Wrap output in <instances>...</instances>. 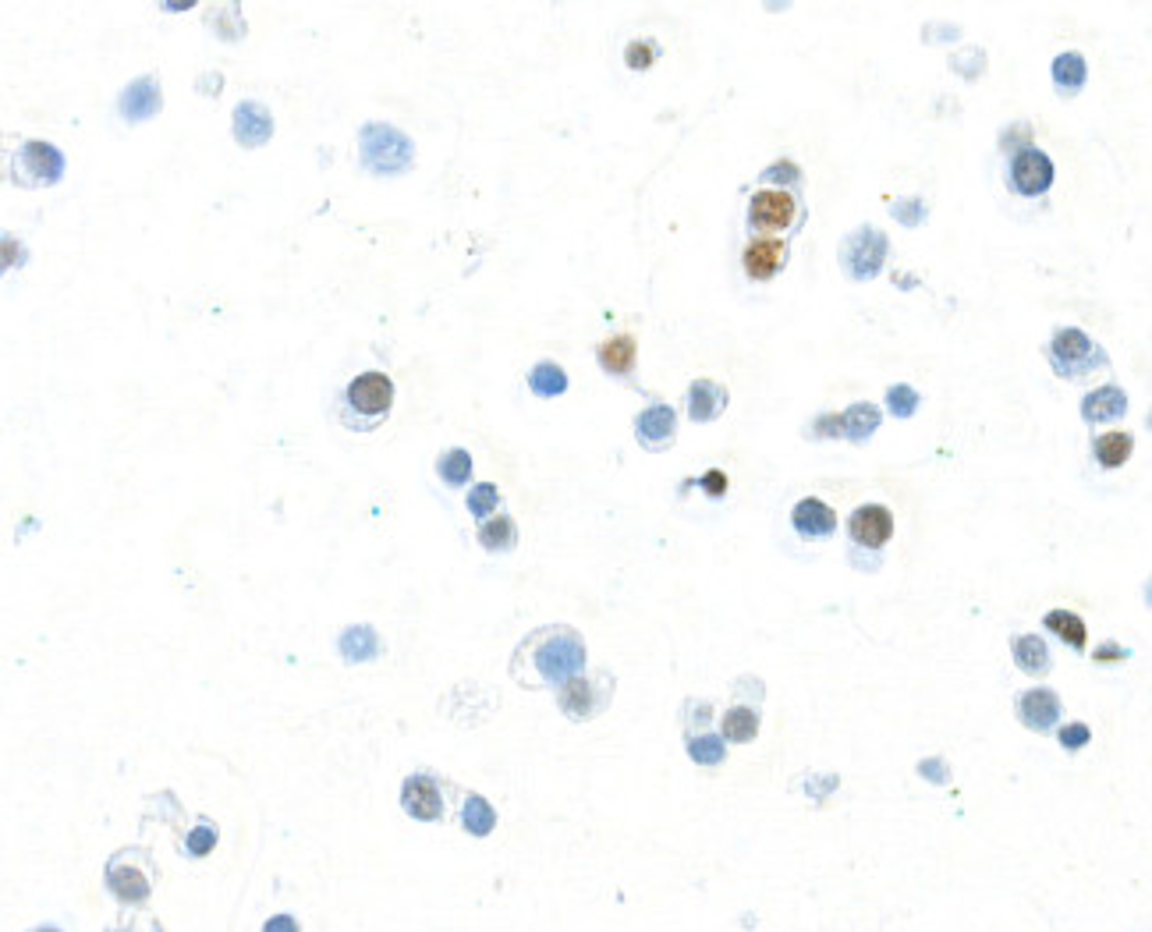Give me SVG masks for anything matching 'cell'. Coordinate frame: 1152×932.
I'll return each instance as SVG.
<instances>
[{
  "label": "cell",
  "instance_id": "6da1fadb",
  "mask_svg": "<svg viewBox=\"0 0 1152 932\" xmlns=\"http://www.w3.org/2000/svg\"><path fill=\"white\" fill-rule=\"evenodd\" d=\"M585 667V642L578 631L561 628H539L518 645L511 660V677L525 688H553L564 684Z\"/></svg>",
  "mask_w": 1152,
  "mask_h": 932
},
{
  "label": "cell",
  "instance_id": "7a4b0ae2",
  "mask_svg": "<svg viewBox=\"0 0 1152 932\" xmlns=\"http://www.w3.org/2000/svg\"><path fill=\"white\" fill-rule=\"evenodd\" d=\"M156 876H160V869L146 847H121L117 855H110L107 872H103L107 890L121 904H146L153 897Z\"/></svg>",
  "mask_w": 1152,
  "mask_h": 932
},
{
  "label": "cell",
  "instance_id": "3957f363",
  "mask_svg": "<svg viewBox=\"0 0 1152 932\" xmlns=\"http://www.w3.org/2000/svg\"><path fill=\"white\" fill-rule=\"evenodd\" d=\"M362 164L373 174H401L408 164H412V142L397 128L387 125H366L362 128Z\"/></svg>",
  "mask_w": 1152,
  "mask_h": 932
},
{
  "label": "cell",
  "instance_id": "277c9868",
  "mask_svg": "<svg viewBox=\"0 0 1152 932\" xmlns=\"http://www.w3.org/2000/svg\"><path fill=\"white\" fill-rule=\"evenodd\" d=\"M798 217H802V206H798V199H794L791 192H784V188H763V192H756L752 202H748V227L759 231L763 238L794 227Z\"/></svg>",
  "mask_w": 1152,
  "mask_h": 932
},
{
  "label": "cell",
  "instance_id": "5b68a950",
  "mask_svg": "<svg viewBox=\"0 0 1152 932\" xmlns=\"http://www.w3.org/2000/svg\"><path fill=\"white\" fill-rule=\"evenodd\" d=\"M61 171H64V156L57 153L54 146H47V142H25L15 153V160H11V178L22 188L54 185V181H61Z\"/></svg>",
  "mask_w": 1152,
  "mask_h": 932
},
{
  "label": "cell",
  "instance_id": "8992f818",
  "mask_svg": "<svg viewBox=\"0 0 1152 932\" xmlns=\"http://www.w3.org/2000/svg\"><path fill=\"white\" fill-rule=\"evenodd\" d=\"M610 692H614V681H610L607 670L600 674H575L571 681L561 684V709L571 716V720H589L596 716L603 706H607Z\"/></svg>",
  "mask_w": 1152,
  "mask_h": 932
},
{
  "label": "cell",
  "instance_id": "52a82bcc",
  "mask_svg": "<svg viewBox=\"0 0 1152 932\" xmlns=\"http://www.w3.org/2000/svg\"><path fill=\"white\" fill-rule=\"evenodd\" d=\"M351 412L366 415V419H380V415L390 412L394 404V383L383 373H362L348 383V394H344Z\"/></svg>",
  "mask_w": 1152,
  "mask_h": 932
},
{
  "label": "cell",
  "instance_id": "ba28073f",
  "mask_svg": "<svg viewBox=\"0 0 1152 932\" xmlns=\"http://www.w3.org/2000/svg\"><path fill=\"white\" fill-rule=\"evenodd\" d=\"M401 808L419 823H440L444 819V794L436 787L433 777L415 773L401 784Z\"/></svg>",
  "mask_w": 1152,
  "mask_h": 932
},
{
  "label": "cell",
  "instance_id": "9c48e42d",
  "mask_svg": "<svg viewBox=\"0 0 1152 932\" xmlns=\"http://www.w3.org/2000/svg\"><path fill=\"white\" fill-rule=\"evenodd\" d=\"M851 539L858 546H869V550H880L890 536H894V514L883 504H865L851 514Z\"/></svg>",
  "mask_w": 1152,
  "mask_h": 932
},
{
  "label": "cell",
  "instance_id": "30bf717a",
  "mask_svg": "<svg viewBox=\"0 0 1152 932\" xmlns=\"http://www.w3.org/2000/svg\"><path fill=\"white\" fill-rule=\"evenodd\" d=\"M1011 185L1018 188L1021 195H1043L1046 188L1053 185L1050 156L1039 153V149H1025V153H1018L1011 164Z\"/></svg>",
  "mask_w": 1152,
  "mask_h": 932
},
{
  "label": "cell",
  "instance_id": "8fae6325",
  "mask_svg": "<svg viewBox=\"0 0 1152 932\" xmlns=\"http://www.w3.org/2000/svg\"><path fill=\"white\" fill-rule=\"evenodd\" d=\"M787 263V245L777 238H756L748 241L741 252V266H745L748 280H770L784 270Z\"/></svg>",
  "mask_w": 1152,
  "mask_h": 932
},
{
  "label": "cell",
  "instance_id": "7c38bea8",
  "mask_svg": "<svg viewBox=\"0 0 1152 932\" xmlns=\"http://www.w3.org/2000/svg\"><path fill=\"white\" fill-rule=\"evenodd\" d=\"M1018 716L1028 731L1046 734L1060 716V699L1050 692V688H1032V692H1025L1018 699Z\"/></svg>",
  "mask_w": 1152,
  "mask_h": 932
},
{
  "label": "cell",
  "instance_id": "4fadbf2b",
  "mask_svg": "<svg viewBox=\"0 0 1152 932\" xmlns=\"http://www.w3.org/2000/svg\"><path fill=\"white\" fill-rule=\"evenodd\" d=\"M674 433H678V419L667 404H653L649 412L639 415V426H635V436L649 451H663L667 443H674Z\"/></svg>",
  "mask_w": 1152,
  "mask_h": 932
},
{
  "label": "cell",
  "instance_id": "5bb4252c",
  "mask_svg": "<svg viewBox=\"0 0 1152 932\" xmlns=\"http://www.w3.org/2000/svg\"><path fill=\"white\" fill-rule=\"evenodd\" d=\"M1050 351H1053V362H1057V369L1064 376H1071V366H1082L1085 358H1092V362H1103V355L1092 348V341L1082 334V330H1060V334L1053 337V348Z\"/></svg>",
  "mask_w": 1152,
  "mask_h": 932
},
{
  "label": "cell",
  "instance_id": "9a60e30c",
  "mask_svg": "<svg viewBox=\"0 0 1152 932\" xmlns=\"http://www.w3.org/2000/svg\"><path fill=\"white\" fill-rule=\"evenodd\" d=\"M273 132V117L263 103H238L234 110V139L242 146H263Z\"/></svg>",
  "mask_w": 1152,
  "mask_h": 932
},
{
  "label": "cell",
  "instance_id": "2e32d148",
  "mask_svg": "<svg viewBox=\"0 0 1152 932\" xmlns=\"http://www.w3.org/2000/svg\"><path fill=\"white\" fill-rule=\"evenodd\" d=\"M791 521H794V529L802 532L805 539H826V536H833V529H837V514H833V507H826L823 500H816V497L802 500V504L794 507Z\"/></svg>",
  "mask_w": 1152,
  "mask_h": 932
},
{
  "label": "cell",
  "instance_id": "e0dca14e",
  "mask_svg": "<svg viewBox=\"0 0 1152 932\" xmlns=\"http://www.w3.org/2000/svg\"><path fill=\"white\" fill-rule=\"evenodd\" d=\"M160 110V86L156 78H139L132 86L121 93V114L125 121H146Z\"/></svg>",
  "mask_w": 1152,
  "mask_h": 932
},
{
  "label": "cell",
  "instance_id": "ac0fdd59",
  "mask_svg": "<svg viewBox=\"0 0 1152 932\" xmlns=\"http://www.w3.org/2000/svg\"><path fill=\"white\" fill-rule=\"evenodd\" d=\"M727 408V390L713 380H699L688 390V415L695 422H713Z\"/></svg>",
  "mask_w": 1152,
  "mask_h": 932
},
{
  "label": "cell",
  "instance_id": "d6986e66",
  "mask_svg": "<svg viewBox=\"0 0 1152 932\" xmlns=\"http://www.w3.org/2000/svg\"><path fill=\"white\" fill-rule=\"evenodd\" d=\"M635 355H639V344H635V337L631 334L610 337V341H603L600 351H596L600 366L607 369L610 376H628L631 366H635Z\"/></svg>",
  "mask_w": 1152,
  "mask_h": 932
},
{
  "label": "cell",
  "instance_id": "ffe728a7",
  "mask_svg": "<svg viewBox=\"0 0 1152 932\" xmlns=\"http://www.w3.org/2000/svg\"><path fill=\"white\" fill-rule=\"evenodd\" d=\"M1124 408H1128V401H1124L1121 390H1117V387H1103V390H1092V394L1085 397L1082 415L1089 422H1110V419H1121Z\"/></svg>",
  "mask_w": 1152,
  "mask_h": 932
},
{
  "label": "cell",
  "instance_id": "44dd1931",
  "mask_svg": "<svg viewBox=\"0 0 1152 932\" xmlns=\"http://www.w3.org/2000/svg\"><path fill=\"white\" fill-rule=\"evenodd\" d=\"M1014 663H1018L1025 674H1046V670H1050V649H1046L1043 638L1021 635L1014 638Z\"/></svg>",
  "mask_w": 1152,
  "mask_h": 932
},
{
  "label": "cell",
  "instance_id": "7402d4cb",
  "mask_svg": "<svg viewBox=\"0 0 1152 932\" xmlns=\"http://www.w3.org/2000/svg\"><path fill=\"white\" fill-rule=\"evenodd\" d=\"M461 826H465L472 837H490L493 826H497V812H493L486 798H479V794H468L465 808H461Z\"/></svg>",
  "mask_w": 1152,
  "mask_h": 932
},
{
  "label": "cell",
  "instance_id": "603a6c76",
  "mask_svg": "<svg viewBox=\"0 0 1152 932\" xmlns=\"http://www.w3.org/2000/svg\"><path fill=\"white\" fill-rule=\"evenodd\" d=\"M341 653H344V660H373L376 656V649H380V638H376V631L373 628H366V624H359V628H348L341 635Z\"/></svg>",
  "mask_w": 1152,
  "mask_h": 932
},
{
  "label": "cell",
  "instance_id": "cb8c5ba5",
  "mask_svg": "<svg viewBox=\"0 0 1152 932\" xmlns=\"http://www.w3.org/2000/svg\"><path fill=\"white\" fill-rule=\"evenodd\" d=\"M759 734V713L748 706H734L731 713L724 716V738L734 741V745H745Z\"/></svg>",
  "mask_w": 1152,
  "mask_h": 932
},
{
  "label": "cell",
  "instance_id": "d4e9b609",
  "mask_svg": "<svg viewBox=\"0 0 1152 932\" xmlns=\"http://www.w3.org/2000/svg\"><path fill=\"white\" fill-rule=\"evenodd\" d=\"M1131 451H1135V443L1128 433H1103L1096 440V458L1103 468H1121L1131 458Z\"/></svg>",
  "mask_w": 1152,
  "mask_h": 932
},
{
  "label": "cell",
  "instance_id": "484cf974",
  "mask_svg": "<svg viewBox=\"0 0 1152 932\" xmlns=\"http://www.w3.org/2000/svg\"><path fill=\"white\" fill-rule=\"evenodd\" d=\"M479 543L493 553H507V550H514V543H518V529H514L511 518H493L479 529Z\"/></svg>",
  "mask_w": 1152,
  "mask_h": 932
},
{
  "label": "cell",
  "instance_id": "4316f807",
  "mask_svg": "<svg viewBox=\"0 0 1152 932\" xmlns=\"http://www.w3.org/2000/svg\"><path fill=\"white\" fill-rule=\"evenodd\" d=\"M1046 628L1057 631L1067 645L1085 649V638H1089L1085 635V621L1078 614H1071V610H1050V614H1046Z\"/></svg>",
  "mask_w": 1152,
  "mask_h": 932
},
{
  "label": "cell",
  "instance_id": "83f0119b",
  "mask_svg": "<svg viewBox=\"0 0 1152 932\" xmlns=\"http://www.w3.org/2000/svg\"><path fill=\"white\" fill-rule=\"evenodd\" d=\"M529 387L536 390L539 397H557L568 390V376H564L561 366H553V362H539L529 373Z\"/></svg>",
  "mask_w": 1152,
  "mask_h": 932
},
{
  "label": "cell",
  "instance_id": "f1b7e54d",
  "mask_svg": "<svg viewBox=\"0 0 1152 932\" xmlns=\"http://www.w3.org/2000/svg\"><path fill=\"white\" fill-rule=\"evenodd\" d=\"M436 472H440V479H444L447 486H465V482L472 479V458H468V451L454 447V451H447L444 458L436 461Z\"/></svg>",
  "mask_w": 1152,
  "mask_h": 932
},
{
  "label": "cell",
  "instance_id": "f546056e",
  "mask_svg": "<svg viewBox=\"0 0 1152 932\" xmlns=\"http://www.w3.org/2000/svg\"><path fill=\"white\" fill-rule=\"evenodd\" d=\"M1053 78L1064 93H1078L1085 82V61L1078 54H1060L1057 64H1053Z\"/></svg>",
  "mask_w": 1152,
  "mask_h": 932
},
{
  "label": "cell",
  "instance_id": "4dcf8cb0",
  "mask_svg": "<svg viewBox=\"0 0 1152 932\" xmlns=\"http://www.w3.org/2000/svg\"><path fill=\"white\" fill-rule=\"evenodd\" d=\"M841 422H844L841 433L855 436V440H865L872 429L880 426V412H876V408H869V404H855V408H851V412L844 415Z\"/></svg>",
  "mask_w": 1152,
  "mask_h": 932
},
{
  "label": "cell",
  "instance_id": "1f68e13d",
  "mask_svg": "<svg viewBox=\"0 0 1152 932\" xmlns=\"http://www.w3.org/2000/svg\"><path fill=\"white\" fill-rule=\"evenodd\" d=\"M688 755L695 762H702V766H717V762H724V738H717V734H692L688 738Z\"/></svg>",
  "mask_w": 1152,
  "mask_h": 932
},
{
  "label": "cell",
  "instance_id": "d6a6232c",
  "mask_svg": "<svg viewBox=\"0 0 1152 932\" xmlns=\"http://www.w3.org/2000/svg\"><path fill=\"white\" fill-rule=\"evenodd\" d=\"M213 847H217V830H213L210 823H199L185 837V847H181V851H185V855H192V858H203V855H210Z\"/></svg>",
  "mask_w": 1152,
  "mask_h": 932
},
{
  "label": "cell",
  "instance_id": "836d02e7",
  "mask_svg": "<svg viewBox=\"0 0 1152 932\" xmlns=\"http://www.w3.org/2000/svg\"><path fill=\"white\" fill-rule=\"evenodd\" d=\"M497 504H500V493L490 482H483V486H475V490L468 493V511H472V518H483V514H490Z\"/></svg>",
  "mask_w": 1152,
  "mask_h": 932
},
{
  "label": "cell",
  "instance_id": "e575fe53",
  "mask_svg": "<svg viewBox=\"0 0 1152 932\" xmlns=\"http://www.w3.org/2000/svg\"><path fill=\"white\" fill-rule=\"evenodd\" d=\"M624 61H628V68H635V71L649 68V64L656 61V47L653 43H628V57H624Z\"/></svg>",
  "mask_w": 1152,
  "mask_h": 932
},
{
  "label": "cell",
  "instance_id": "d590c367",
  "mask_svg": "<svg viewBox=\"0 0 1152 932\" xmlns=\"http://www.w3.org/2000/svg\"><path fill=\"white\" fill-rule=\"evenodd\" d=\"M915 404H919V397H915V390L911 387H894L890 390V408H894V415H911L915 412Z\"/></svg>",
  "mask_w": 1152,
  "mask_h": 932
},
{
  "label": "cell",
  "instance_id": "8d00e7d4",
  "mask_svg": "<svg viewBox=\"0 0 1152 932\" xmlns=\"http://www.w3.org/2000/svg\"><path fill=\"white\" fill-rule=\"evenodd\" d=\"M1060 745H1064V748L1089 745V727H1085V723H1067L1064 731H1060Z\"/></svg>",
  "mask_w": 1152,
  "mask_h": 932
},
{
  "label": "cell",
  "instance_id": "74e56055",
  "mask_svg": "<svg viewBox=\"0 0 1152 932\" xmlns=\"http://www.w3.org/2000/svg\"><path fill=\"white\" fill-rule=\"evenodd\" d=\"M702 490H706L709 497H724V493H727V475L720 472V468L706 472V475H702Z\"/></svg>",
  "mask_w": 1152,
  "mask_h": 932
},
{
  "label": "cell",
  "instance_id": "f35d334b",
  "mask_svg": "<svg viewBox=\"0 0 1152 932\" xmlns=\"http://www.w3.org/2000/svg\"><path fill=\"white\" fill-rule=\"evenodd\" d=\"M263 932H298V922L291 915H273L270 922L263 925Z\"/></svg>",
  "mask_w": 1152,
  "mask_h": 932
},
{
  "label": "cell",
  "instance_id": "ab89813d",
  "mask_svg": "<svg viewBox=\"0 0 1152 932\" xmlns=\"http://www.w3.org/2000/svg\"><path fill=\"white\" fill-rule=\"evenodd\" d=\"M922 777H929V780H940V784H947V769L940 766V759H929V762H922Z\"/></svg>",
  "mask_w": 1152,
  "mask_h": 932
},
{
  "label": "cell",
  "instance_id": "60d3db41",
  "mask_svg": "<svg viewBox=\"0 0 1152 932\" xmlns=\"http://www.w3.org/2000/svg\"><path fill=\"white\" fill-rule=\"evenodd\" d=\"M1110 656H1114V660H1121L1124 653H1121V649H1117V645H1106L1103 653H1096V660H1110Z\"/></svg>",
  "mask_w": 1152,
  "mask_h": 932
},
{
  "label": "cell",
  "instance_id": "b9f144b4",
  "mask_svg": "<svg viewBox=\"0 0 1152 932\" xmlns=\"http://www.w3.org/2000/svg\"><path fill=\"white\" fill-rule=\"evenodd\" d=\"M29 932H61V929H57V925H36V929H29Z\"/></svg>",
  "mask_w": 1152,
  "mask_h": 932
}]
</instances>
